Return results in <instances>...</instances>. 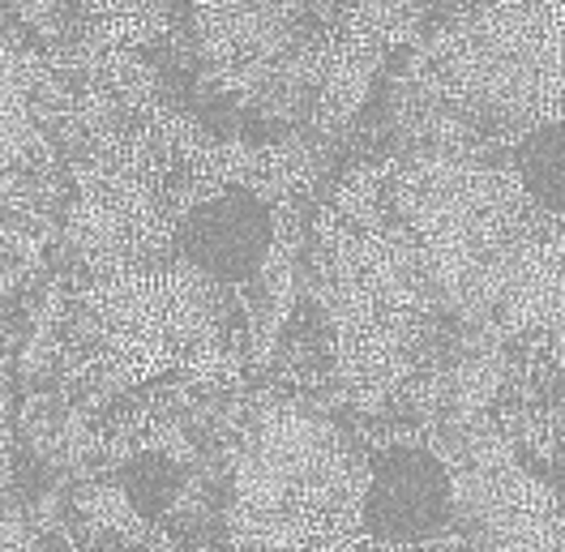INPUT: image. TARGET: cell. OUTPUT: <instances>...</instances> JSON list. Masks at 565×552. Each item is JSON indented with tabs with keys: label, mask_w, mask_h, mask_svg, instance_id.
Returning <instances> with one entry per match:
<instances>
[{
	"label": "cell",
	"mask_w": 565,
	"mask_h": 552,
	"mask_svg": "<svg viewBox=\"0 0 565 552\" xmlns=\"http://www.w3.org/2000/svg\"><path fill=\"white\" fill-rule=\"evenodd\" d=\"M120 488H125V501L138 510V518H163L184 492V467L163 449H146L125 463Z\"/></svg>",
	"instance_id": "cell-13"
},
{
	"label": "cell",
	"mask_w": 565,
	"mask_h": 552,
	"mask_svg": "<svg viewBox=\"0 0 565 552\" xmlns=\"http://www.w3.org/2000/svg\"><path fill=\"white\" fill-rule=\"evenodd\" d=\"M441 309L484 330L523 369L562 360V214L510 163L471 146H407L377 163Z\"/></svg>",
	"instance_id": "cell-1"
},
{
	"label": "cell",
	"mask_w": 565,
	"mask_h": 552,
	"mask_svg": "<svg viewBox=\"0 0 565 552\" xmlns=\"http://www.w3.org/2000/svg\"><path fill=\"white\" fill-rule=\"evenodd\" d=\"M0 544H13V535H9V531H0Z\"/></svg>",
	"instance_id": "cell-15"
},
{
	"label": "cell",
	"mask_w": 565,
	"mask_h": 552,
	"mask_svg": "<svg viewBox=\"0 0 565 552\" xmlns=\"http://www.w3.org/2000/svg\"><path fill=\"white\" fill-rule=\"evenodd\" d=\"M455 4H476V0H455Z\"/></svg>",
	"instance_id": "cell-17"
},
{
	"label": "cell",
	"mask_w": 565,
	"mask_h": 552,
	"mask_svg": "<svg viewBox=\"0 0 565 552\" xmlns=\"http://www.w3.org/2000/svg\"><path fill=\"white\" fill-rule=\"evenodd\" d=\"M275 232H279V214L270 198L248 180H223L218 189L184 210L172 257H184L189 266L206 270L245 296V287L257 278L275 244Z\"/></svg>",
	"instance_id": "cell-11"
},
{
	"label": "cell",
	"mask_w": 565,
	"mask_h": 552,
	"mask_svg": "<svg viewBox=\"0 0 565 552\" xmlns=\"http://www.w3.org/2000/svg\"><path fill=\"white\" fill-rule=\"evenodd\" d=\"M253 351L245 296L184 257L70 275L56 309L61 394L95 407L141 385H223Z\"/></svg>",
	"instance_id": "cell-3"
},
{
	"label": "cell",
	"mask_w": 565,
	"mask_h": 552,
	"mask_svg": "<svg viewBox=\"0 0 565 552\" xmlns=\"http://www.w3.org/2000/svg\"><path fill=\"white\" fill-rule=\"evenodd\" d=\"M455 476V522L450 544L480 549H562L557 501L544 497L540 480L514 463V449L501 442L462 446V471Z\"/></svg>",
	"instance_id": "cell-10"
},
{
	"label": "cell",
	"mask_w": 565,
	"mask_h": 552,
	"mask_svg": "<svg viewBox=\"0 0 565 552\" xmlns=\"http://www.w3.org/2000/svg\"><path fill=\"white\" fill-rule=\"evenodd\" d=\"M394 91L416 95V146H514L562 125V0H476L403 43Z\"/></svg>",
	"instance_id": "cell-5"
},
{
	"label": "cell",
	"mask_w": 565,
	"mask_h": 552,
	"mask_svg": "<svg viewBox=\"0 0 565 552\" xmlns=\"http://www.w3.org/2000/svg\"><path fill=\"white\" fill-rule=\"evenodd\" d=\"M9 364H13V330H9L4 309H0V476H4L9 446H13V378H9Z\"/></svg>",
	"instance_id": "cell-14"
},
{
	"label": "cell",
	"mask_w": 565,
	"mask_h": 552,
	"mask_svg": "<svg viewBox=\"0 0 565 552\" xmlns=\"http://www.w3.org/2000/svg\"><path fill=\"white\" fill-rule=\"evenodd\" d=\"M257 150L202 141L172 107L77 99L61 202L70 275H111L172 257L184 210L223 180H245Z\"/></svg>",
	"instance_id": "cell-4"
},
{
	"label": "cell",
	"mask_w": 565,
	"mask_h": 552,
	"mask_svg": "<svg viewBox=\"0 0 565 552\" xmlns=\"http://www.w3.org/2000/svg\"><path fill=\"white\" fill-rule=\"evenodd\" d=\"M330 0H184L202 91L227 107L270 112Z\"/></svg>",
	"instance_id": "cell-8"
},
{
	"label": "cell",
	"mask_w": 565,
	"mask_h": 552,
	"mask_svg": "<svg viewBox=\"0 0 565 552\" xmlns=\"http://www.w3.org/2000/svg\"><path fill=\"white\" fill-rule=\"evenodd\" d=\"M73 112L52 56L0 9V219L35 227L61 214Z\"/></svg>",
	"instance_id": "cell-7"
},
{
	"label": "cell",
	"mask_w": 565,
	"mask_h": 552,
	"mask_svg": "<svg viewBox=\"0 0 565 552\" xmlns=\"http://www.w3.org/2000/svg\"><path fill=\"white\" fill-rule=\"evenodd\" d=\"M510 172L519 176V184L544 210L562 214V134L557 125H544L527 138L510 146Z\"/></svg>",
	"instance_id": "cell-12"
},
{
	"label": "cell",
	"mask_w": 565,
	"mask_h": 552,
	"mask_svg": "<svg viewBox=\"0 0 565 552\" xmlns=\"http://www.w3.org/2000/svg\"><path fill=\"white\" fill-rule=\"evenodd\" d=\"M343 4H373V0H343Z\"/></svg>",
	"instance_id": "cell-16"
},
{
	"label": "cell",
	"mask_w": 565,
	"mask_h": 552,
	"mask_svg": "<svg viewBox=\"0 0 565 552\" xmlns=\"http://www.w3.org/2000/svg\"><path fill=\"white\" fill-rule=\"evenodd\" d=\"M364 446L334 415L275 394L253 403L227 449L223 540L232 549L360 544Z\"/></svg>",
	"instance_id": "cell-6"
},
{
	"label": "cell",
	"mask_w": 565,
	"mask_h": 552,
	"mask_svg": "<svg viewBox=\"0 0 565 552\" xmlns=\"http://www.w3.org/2000/svg\"><path fill=\"white\" fill-rule=\"evenodd\" d=\"M313 300L339 399L360 420L412 407L450 326L420 253L382 198L377 163L352 168L313 219Z\"/></svg>",
	"instance_id": "cell-2"
},
{
	"label": "cell",
	"mask_w": 565,
	"mask_h": 552,
	"mask_svg": "<svg viewBox=\"0 0 565 552\" xmlns=\"http://www.w3.org/2000/svg\"><path fill=\"white\" fill-rule=\"evenodd\" d=\"M455 476L437 446L420 437H382L364 446L360 544L416 549L450 544Z\"/></svg>",
	"instance_id": "cell-9"
}]
</instances>
